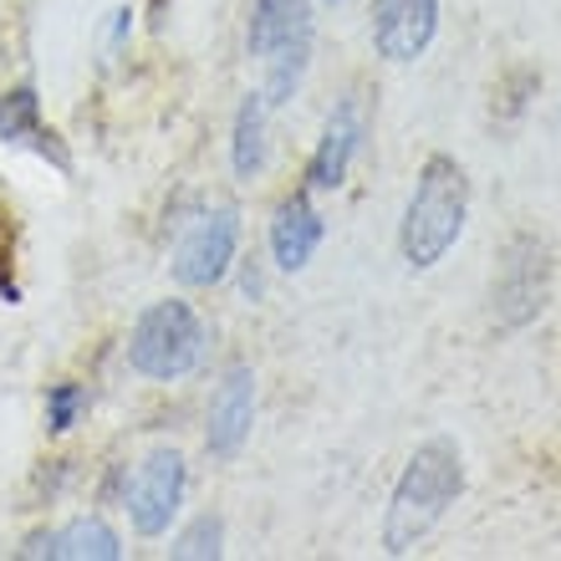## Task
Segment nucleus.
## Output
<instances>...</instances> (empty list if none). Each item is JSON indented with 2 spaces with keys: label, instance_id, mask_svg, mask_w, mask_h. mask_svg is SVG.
I'll return each mask as SVG.
<instances>
[{
  "label": "nucleus",
  "instance_id": "1",
  "mask_svg": "<svg viewBox=\"0 0 561 561\" xmlns=\"http://www.w3.org/2000/svg\"><path fill=\"white\" fill-rule=\"evenodd\" d=\"M470 220V179L465 163L455 153H428L419 163L414 194L403 205V225H399V251L409 261V271H434L444 255L459 245Z\"/></svg>",
  "mask_w": 561,
  "mask_h": 561
},
{
  "label": "nucleus",
  "instance_id": "2",
  "mask_svg": "<svg viewBox=\"0 0 561 561\" xmlns=\"http://www.w3.org/2000/svg\"><path fill=\"white\" fill-rule=\"evenodd\" d=\"M459 490H465V459H459L455 444L428 439L424 449H414V459L403 465L399 485H393V501H388V557H409L414 547H424V536L449 516Z\"/></svg>",
  "mask_w": 561,
  "mask_h": 561
},
{
  "label": "nucleus",
  "instance_id": "3",
  "mask_svg": "<svg viewBox=\"0 0 561 561\" xmlns=\"http://www.w3.org/2000/svg\"><path fill=\"white\" fill-rule=\"evenodd\" d=\"M245 46L261 61L266 107H286L311 67V0H255Z\"/></svg>",
  "mask_w": 561,
  "mask_h": 561
},
{
  "label": "nucleus",
  "instance_id": "4",
  "mask_svg": "<svg viewBox=\"0 0 561 561\" xmlns=\"http://www.w3.org/2000/svg\"><path fill=\"white\" fill-rule=\"evenodd\" d=\"M199 357H205V322L190 301H153L128 337V363L138 378H153V383L190 378Z\"/></svg>",
  "mask_w": 561,
  "mask_h": 561
},
{
  "label": "nucleus",
  "instance_id": "5",
  "mask_svg": "<svg viewBox=\"0 0 561 561\" xmlns=\"http://www.w3.org/2000/svg\"><path fill=\"white\" fill-rule=\"evenodd\" d=\"M240 251V215L230 205L205 209L184 225V236L174 245V280L179 286H215L225 271L236 266Z\"/></svg>",
  "mask_w": 561,
  "mask_h": 561
},
{
  "label": "nucleus",
  "instance_id": "6",
  "mask_svg": "<svg viewBox=\"0 0 561 561\" xmlns=\"http://www.w3.org/2000/svg\"><path fill=\"white\" fill-rule=\"evenodd\" d=\"M495 311L505 327H526L551 296V255L536 236H516L505 245L501 276H495Z\"/></svg>",
  "mask_w": 561,
  "mask_h": 561
},
{
  "label": "nucleus",
  "instance_id": "7",
  "mask_svg": "<svg viewBox=\"0 0 561 561\" xmlns=\"http://www.w3.org/2000/svg\"><path fill=\"white\" fill-rule=\"evenodd\" d=\"M179 505H184V455L153 449L128 485V516H134L138 536H163L174 526Z\"/></svg>",
  "mask_w": 561,
  "mask_h": 561
},
{
  "label": "nucleus",
  "instance_id": "8",
  "mask_svg": "<svg viewBox=\"0 0 561 561\" xmlns=\"http://www.w3.org/2000/svg\"><path fill=\"white\" fill-rule=\"evenodd\" d=\"M439 36V0H373V46L383 61H419Z\"/></svg>",
  "mask_w": 561,
  "mask_h": 561
},
{
  "label": "nucleus",
  "instance_id": "9",
  "mask_svg": "<svg viewBox=\"0 0 561 561\" xmlns=\"http://www.w3.org/2000/svg\"><path fill=\"white\" fill-rule=\"evenodd\" d=\"M255 424V373L251 368H230L225 373L220 393L209 403V424H205V449L215 459H236L251 439Z\"/></svg>",
  "mask_w": 561,
  "mask_h": 561
},
{
  "label": "nucleus",
  "instance_id": "10",
  "mask_svg": "<svg viewBox=\"0 0 561 561\" xmlns=\"http://www.w3.org/2000/svg\"><path fill=\"white\" fill-rule=\"evenodd\" d=\"M363 134H368L363 103H357V98H342V103L332 107L327 128H322V144H317V153H311V169H307L311 190H342V179H347L357 148H363Z\"/></svg>",
  "mask_w": 561,
  "mask_h": 561
},
{
  "label": "nucleus",
  "instance_id": "11",
  "mask_svg": "<svg viewBox=\"0 0 561 561\" xmlns=\"http://www.w3.org/2000/svg\"><path fill=\"white\" fill-rule=\"evenodd\" d=\"M322 236H327V225H322V215H317V205H311L307 194H291V199L276 209V220H271V255H276V266L286 271V276L307 271V261L317 255Z\"/></svg>",
  "mask_w": 561,
  "mask_h": 561
},
{
  "label": "nucleus",
  "instance_id": "12",
  "mask_svg": "<svg viewBox=\"0 0 561 561\" xmlns=\"http://www.w3.org/2000/svg\"><path fill=\"white\" fill-rule=\"evenodd\" d=\"M0 138H5V144L31 148V153H42V159H51L57 169H72V159H67L61 138L42 123V98H36L31 88L0 92Z\"/></svg>",
  "mask_w": 561,
  "mask_h": 561
},
{
  "label": "nucleus",
  "instance_id": "13",
  "mask_svg": "<svg viewBox=\"0 0 561 561\" xmlns=\"http://www.w3.org/2000/svg\"><path fill=\"white\" fill-rule=\"evenodd\" d=\"M26 557H61V561H118L123 547H118V531L107 520L88 516V520H72L51 536H36L26 547Z\"/></svg>",
  "mask_w": 561,
  "mask_h": 561
},
{
  "label": "nucleus",
  "instance_id": "14",
  "mask_svg": "<svg viewBox=\"0 0 561 561\" xmlns=\"http://www.w3.org/2000/svg\"><path fill=\"white\" fill-rule=\"evenodd\" d=\"M230 163H236V179L251 184V179L266 174V98L251 92L236 113V138H230Z\"/></svg>",
  "mask_w": 561,
  "mask_h": 561
},
{
  "label": "nucleus",
  "instance_id": "15",
  "mask_svg": "<svg viewBox=\"0 0 561 561\" xmlns=\"http://www.w3.org/2000/svg\"><path fill=\"white\" fill-rule=\"evenodd\" d=\"M82 409H88V393H82L77 383H57L51 393H46V424L57 428V434H67Z\"/></svg>",
  "mask_w": 561,
  "mask_h": 561
},
{
  "label": "nucleus",
  "instance_id": "16",
  "mask_svg": "<svg viewBox=\"0 0 561 561\" xmlns=\"http://www.w3.org/2000/svg\"><path fill=\"white\" fill-rule=\"evenodd\" d=\"M220 541H225V526L215 516H199L190 531L179 536L174 557H220Z\"/></svg>",
  "mask_w": 561,
  "mask_h": 561
},
{
  "label": "nucleus",
  "instance_id": "17",
  "mask_svg": "<svg viewBox=\"0 0 561 561\" xmlns=\"http://www.w3.org/2000/svg\"><path fill=\"white\" fill-rule=\"evenodd\" d=\"M11 255H15V245H11V209H0V296H5V301H21V286H15V276H11Z\"/></svg>",
  "mask_w": 561,
  "mask_h": 561
},
{
  "label": "nucleus",
  "instance_id": "18",
  "mask_svg": "<svg viewBox=\"0 0 561 561\" xmlns=\"http://www.w3.org/2000/svg\"><path fill=\"white\" fill-rule=\"evenodd\" d=\"M327 5H337V0H327Z\"/></svg>",
  "mask_w": 561,
  "mask_h": 561
}]
</instances>
